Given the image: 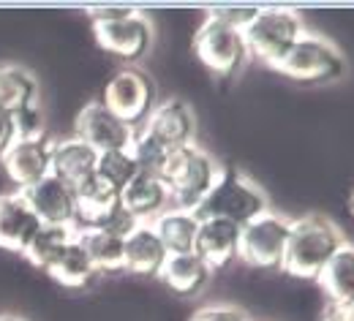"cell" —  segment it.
<instances>
[{
  "mask_svg": "<svg viewBox=\"0 0 354 321\" xmlns=\"http://www.w3.org/2000/svg\"><path fill=\"white\" fill-rule=\"evenodd\" d=\"M319 286L327 294V302L354 300V245H344L322 270Z\"/></svg>",
  "mask_w": 354,
  "mask_h": 321,
  "instance_id": "obj_25",
  "label": "cell"
},
{
  "mask_svg": "<svg viewBox=\"0 0 354 321\" xmlns=\"http://www.w3.org/2000/svg\"><path fill=\"white\" fill-rule=\"evenodd\" d=\"M74 193H77L74 229H104V226H112L123 215L120 191L112 188L106 180H101L98 175L77 185Z\"/></svg>",
  "mask_w": 354,
  "mask_h": 321,
  "instance_id": "obj_11",
  "label": "cell"
},
{
  "mask_svg": "<svg viewBox=\"0 0 354 321\" xmlns=\"http://www.w3.org/2000/svg\"><path fill=\"white\" fill-rule=\"evenodd\" d=\"M267 210H270V202L265 191L240 169L223 166L218 169V177L207 191V196L191 213L199 221H229L243 229L245 224L265 215Z\"/></svg>",
  "mask_w": 354,
  "mask_h": 321,
  "instance_id": "obj_2",
  "label": "cell"
},
{
  "mask_svg": "<svg viewBox=\"0 0 354 321\" xmlns=\"http://www.w3.org/2000/svg\"><path fill=\"white\" fill-rule=\"evenodd\" d=\"M158 278L167 283V289L172 294L183 297V300H194L207 289L213 273L196 253H180V256L167 259V264H164Z\"/></svg>",
  "mask_w": 354,
  "mask_h": 321,
  "instance_id": "obj_20",
  "label": "cell"
},
{
  "mask_svg": "<svg viewBox=\"0 0 354 321\" xmlns=\"http://www.w3.org/2000/svg\"><path fill=\"white\" fill-rule=\"evenodd\" d=\"M120 202H123V210L136 224H153L172 204L164 180L156 177V175H142V172L123 188Z\"/></svg>",
  "mask_w": 354,
  "mask_h": 321,
  "instance_id": "obj_19",
  "label": "cell"
},
{
  "mask_svg": "<svg viewBox=\"0 0 354 321\" xmlns=\"http://www.w3.org/2000/svg\"><path fill=\"white\" fill-rule=\"evenodd\" d=\"M74 240H77V229H74V226H46V224H41V229L36 231V237L30 240V245L25 248L22 256H25L36 270L46 273V270L57 262V256H60Z\"/></svg>",
  "mask_w": 354,
  "mask_h": 321,
  "instance_id": "obj_24",
  "label": "cell"
},
{
  "mask_svg": "<svg viewBox=\"0 0 354 321\" xmlns=\"http://www.w3.org/2000/svg\"><path fill=\"white\" fill-rule=\"evenodd\" d=\"M169 253L153 224H136V229L126 237V251H123V273H131L139 278H158Z\"/></svg>",
  "mask_w": 354,
  "mask_h": 321,
  "instance_id": "obj_16",
  "label": "cell"
},
{
  "mask_svg": "<svg viewBox=\"0 0 354 321\" xmlns=\"http://www.w3.org/2000/svg\"><path fill=\"white\" fill-rule=\"evenodd\" d=\"M136 8L131 6H101V8H88V17L93 22H118V19H126L131 17Z\"/></svg>",
  "mask_w": 354,
  "mask_h": 321,
  "instance_id": "obj_32",
  "label": "cell"
},
{
  "mask_svg": "<svg viewBox=\"0 0 354 321\" xmlns=\"http://www.w3.org/2000/svg\"><path fill=\"white\" fill-rule=\"evenodd\" d=\"M46 275L52 278L57 286H63V289H88V286H93V280L98 278V270L93 267L85 248L80 245V240H74L57 256V262L46 270Z\"/></svg>",
  "mask_w": 354,
  "mask_h": 321,
  "instance_id": "obj_23",
  "label": "cell"
},
{
  "mask_svg": "<svg viewBox=\"0 0 354 321\" xmlns=\"http://www.w3.org/2000/svg\"><path fill=\"white\" fill-rule=\"evenodd\" d=\"M142 131L150 134L158 144H164L169 153L188 147V144H194V134H196L194 109L183 98H167V101L156 104V109L147 117V123L142 126Z\"/></svg>",
  "mask_w": 354,
  "mask_h": 321,
  "instance_id": "obj_12",
  "label": "cell"
},
{
  "mask_svg": "<svg viewBox=\"0 0 354 321\" xmlns=\"http://www.w3.org/2000/svg\"><path fill=\"white\" fill-rule=\"evenodd\" d=\"M93 36H95V44L106 55H112L123 63H136L150 52L153 25L136 8L131 17L118 19V22H93Z\"/></svg>",
  "mask_w": 354,
  "mask_h": 321,
  "instance_id": "obj_9",
  "label": "cell"
},
{
  "mask_svg": "<svg viewBox=\"0 0 354 321\" xmlns=\"http://www.w3.org/2000/svg\"><path fill=\"white\" fill-rule=\"evenodd\" d=\"M14 134H17V139H41L44 137V120H41V109H39V104L14 112Z\"/></svg>",
  "mask_w": 354,
  "mask_h": 321,
  "instance_id": "obj_29",
  "label": "cell"
},
{
  "mask_svg": "<svg viewBox=\"0 0 354 321\" xmlns=\"http://www.w3.org/2000/svg\"><path fill=\"white\" fill-rule=\"evenodd\" d=\"M286 237H289V218L267 210L265 215H259L257 221L240 229L237 262H243L251 270H281Z\"/></svg>",
  "mask_w": 354,
  "mask_h": 321,
  "instance_id": "obj_8",
  "label": "cell"
},
{
  "mask_svg": "<svg viewBox=\"0 0 354 321\" xmlns=\"http://www.w3.org/2000/svg\"><path fill=\"white\" fill-rule=\"evenodd\" d=\"M39 221L46 226H74L77 221V193L71 185L46 175L41 183L22 191Z\"/></svg>",
  "mask_w": 354,
  "mask_h": 321,
  "instance_id": "obj_14",
  "label": "cell"
},
{
  "mask_svg": "<svg viewBox=\"0 0 354 321\" xmlns=\"http://www.w3.org/2000/svg\"><path fill=\"white\" fill-rule=\"evenodd\" d=\"M272 71L303 85H324L346 71V57L330 39L306 30Z\"/></svg>",
  "mask_w": 354,
  "mask_h": 321,
  "instance_id": "obj_4",
  "label": "cell"
},
{
  "mask_svg": "<svg viewBox=\"0 0 354 321\" xmlns=\"http://www.w3.org/2000/svg\"><path fill=\"white\" fill-rule=\"evenodd\" d=\"M153 229L158 234V240L164 242L169 256L180 253H194L196 245V234H199V218L191 210H167L153 221Z\"/></svg>",
  "mask_w": 354,
  "mask_h": 321,
  "instance_id": "obj_22",
  "label": "cell"
},
{
  "mask_svg": "<svg viewBox=\"0 0 354 321\" xmlns=\"http://www.w3.org/2000/svg\"><path fill=\"white\" fill-rule=\"evenodd\" d=\"M306 33L303 17L295 8H259L257 17L243 30V39L248 46V55L267 68H275L278 60L295 46V41Z\"/></svg>",
  "mask_w": 354,
  "mask_h": 321,
  "instance_id": "obj_5",
  "label": "cell"
},
{
  "mask_svg": "<svg viewBox=\"0 0 354 321\" xmlns=\"http://www.w3.org/2000/svg\"><path fill=\"white\" fill-rule=\"evenodd\" d=\"M49 150H52V142L46 137L14 139L8 150L0 155V164L11 183L19 191H28L30 185L41 183L49 175Z\"/></svg>",
  "mask_w": 354,
  "mask_h": 321,
  "instance_id": "obj_13",
  "label": "cell"
},
{
  "mask_svg": "<svg viewBox=\"0 0 354 321\" xmlns=\"http://www.w3.org/2000/svg\"><path fill=\"white\" fill-rule=\"evenodd\" d=\"M77 240L90 256L98 275L123 273V251L126 237L112 229H77Z\"/></svg>",
  "mask_w": 354,
  "mask_h": 321,
  "instance_id": "obj_21",
  "label": "cell"
},
{
  "mask_svg": "<svg viewBox=\"0 0 354 321\" xmlns=\"http://www.w3.org/2000/svg\"><path fill=\"white\" fill-rule=\"evenodd\" d=\"M129 153H131L133 164L142 175H156V177H161V172L167 166V158H169V150L164 144H158L150 134H145L142 128L133 134Z\"/></svg>",
  "mask_w": 354,
  "mask_h": 321,
  "instance_id": "obj_27",
  "label": "cell"
},
{
  "mask_svg": "<svg viewBox=\"0 0 354 321\" xmlns=\"http://www.w3.org/2000/svg\"><path fill=\"white\" fill-rule=\"evenodd\" d=\"M188 321H254V319L248 313H243L240 308H232V305H210V308L196 311Z\"/></svg>",
  "mask_w": 354,
  "mask_h": 321,
  "instance_id": "obj_31",
  "label": "cell"
},
{
  "mask_svg": "<svg viewBox=\"0 0 354 321\" xmlns=\"http://www.w3.org/2000/svg\"><path fill=\"white\" fill-rule=\"evenodd\" d=\"M95 175L123 193V188L139 175V169H136V164H133L129 150H112V153H101L98 155Z\"/></svg>",
  "mask_w": 354,
  "mask_h": 321,
  "instance_id": "obj_28",
  "label": "cell"
},
{
  "mask_svg": "<svg viewBox=\"0 0 354 321\" xmlns=\"http://www.w3.org/2000/svg\"><path fill=\"white\" fill-rule=\"evenodd\" d=\"M101 104L129 128L139 131L156 109V82L142 68L123 66L109 77L101 93Z\"/></svg>",
  "mask_w": 354,
  "mask_h": 321,
  "instance_id": "obj_6",
  "label": "cell"
},
{
  "mask_svg": "<svg viewBox=\"0 0 354 321\" xmlns=\"http://www.w3.org/2000/svg\"><path fill=\"white\" fill-rule=\"evenodd\" d=\"M218 169L221 166L213 161V155L205 153L199 144L172 150L167 158V166L161 172L169 202L177 210H194L207 196V191L213 188L216 177H218Z\"/></svg>",
  "mask_w": 354,
  "mask_h": 321,
  "instance_id": "obj_3",
  "label": "cell"
},
{
  "mask_svg": "<svg viewBox=\"0 0 354 321\" xmlns=\"http://www.w3.org/2000/svg\"><path fill=\"white\" fill-rule=\"evenodd\" d=\"M346 245L341 229L322 215H303L289 221V237L281 270L300 280H319L327 262Z\"/></svg>",
  "mask_w": 354,
  "mask_h": 321,
  "instance_id": "obj_1",
  "label": "cell"
},
{
  "mask_svg": "<svg viewBox=\"0 0 354 321\" xmlns=\"http://www.w3.org/2000/svg\"><path fill=\"white\" fill-rule=\"evenodd\" d=\"M0 321H25V319H17V316H0Z\"/></svg>",
  "mask_w": 354,
  "mask_h": 321,
  "instance_id": "obj_35",
  "label": "cell"
},
{
  "mask_svg": "<svg viewBox=\"0 0 354 321\" xmlns=\"http://www.w3.org/2000/svg\"><path fill=\"white\" fill-rule=\"evenodd\" d=\"M349 210H352V218H354V193H352V199H349Z\"/></svg>",
  "mask_w": 354,
  "mask_h": 321,
  "instance_id": "obj_36",
  "label": "cell"
},
{
  "mask_svg": "<svg viewBox=\"0 0 354 321\" xmlns=\"http://www.w3.org/2000/svg\"><path fill=\"white\" fill-rule=\"evenodd\" d=\"M17 139L14 134V115H8L6 109H0V155L8 150V144Z\"/></svg>",
  "mask_w": 354,
  "mask_h": 321,
  "instance_id": "obj_34",
  "label": "cell"
},
{
  "mask_svg": "<svg viewBox=\"0 0 354 321\" xmlns=\"http://www.w3.org/2000/svg\"><path fill=\"white\" fill-rule=\"evenodd\" d=\"M39 98V85L33 74H28L19 66H0V109L8 115L33 106Z\"/></svg>",
  "mask_w": 354,
  "mask_h": 321,
  "instance_id": "obj_26",
  "label": "cell"
},
{
  "mask_svg": "<svg viewBox=\"0 0 354 321\" xmlns=\"http://www.w3.org/2000/svg\"><path fill=\"white\" fill-rule=\"evenodd\" d=\"M194 55L213 77H221V79L237 77L251 60L243 30L226 28L210 17H205L199 30L194 33Z\"/></svg>",
  "mask_w": 354,
  "mask_h": 321,
  "instance_id": "obj_7",
  "label": "cell"
},
{
  "mask_svg": "<svg viewBox=\"0 0 354 321\" xmlns=\"http://www.w3.org/2000/svg\"><path fill=\"white\" fill-rule=\"evenodd\" d=\"M319 321H354V300L349 302H327Z\"/></svg>",
  "mask_w": 354,
  "mask_h": 321,
  "instance_id": "obj_33",
  "label": "cell"
},
{
  "mask_svg": "<svg viewBox=\"0 0 354 321\" xmlns=\"http://www.w3.org/2000/svg\"><path fill=\"white\" fill-rule=\"evenodd\" d=\"M39 229H41V221L28 204L22 191L0 193V248L3 251L22 256Z\"/></svg>",
  "mask_w": 354,
  "mask_h": 321,
  "instance_id": "obj_15",
  "label": "cell"
},
{
  "mask_svg": "<svg viewBox=\"0 0 354 321\" xmlns=\"http://www.w3.org/2000/svg\"><path fill=\"white\" fill-rule=\"evenodd\" d=\"M95 164H98V153L93 147H88L85 142H80L77 137L52 142L49 175L63 180L66 185L77 188L80 183H85L88 177L95 175Z\"/></svg>",
  "mask_w": 354,
  "mask_h": 321,
  "instance_id": "obj_18",
  "label": "cell"
},
{
  "mask_svg": "<svg viewBox=\"0 0 354 321\" xmlns=\"http://www.w3.org/2000/svg\"><path fill=\"white\" fill-rule=\"evenodd\" d=\"M237 251H240V226L229 221H199L194 253L210 267V273L226 270L232 262H237Z\"/></svg>",
  "mask_w": 354,
  "mask_h": 321,
  "instance_id": "obj_17",
  "label": "cell"
},
{
  "mask_svg": "<svg viewBox=\"0 0 354 321\" xmlns=\"http://www.w3.org/2000/svg\"><path fill=\"white\" fill-rule=\"evenodd\" d=\"M133 134L136 131L129 128L123 120H118L101 101H90L74 120V137L93 147L98 155L112 150H129Z\"/></svg>",
  "mask_w": 354,
  "mask_h": 321,
  "instance_id": "obj_10",
  "label": "cell"
},
{
  "mask_svg": "<svg viewBox=\"0 0 354 321\" xmlns=\"http://www.w3.org/2000/svg\"><path fill=\"white\" fill-rule=\"evenodd\" d=\"M257 11H259V8H210L207 17L216 19V22H221V25H226V28L245 30L248 22L257 17Z\"/></svg>",
  "mask_w": 354,
  "mask_h": 321,
  "instance_id": "obj_30",
  "label": "cell"
}]
</instances>
